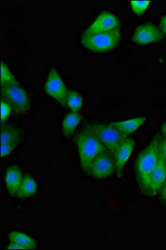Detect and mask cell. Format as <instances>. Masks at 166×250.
Instances as JSON below:
<instances>
[{"mask_svg": "<svg viewBox=\"0 0 166 250\" xmlns=\"http://www.w3.org/2000/svg\"><path fill=\"white\" fill-rule=\"evenodd\" d=\"M74 142L78 150L82 170L88 175H91V168L93 161L102 151L106 149L104 145L90 125L79 131L74 138Z\"/></svg>", "mask_w": 166, "mask_h": 250, "instance_id": "1", "label": "cell"}, {"mask_svg": "<svg viewBox=\"0 0 166 250\" xmlns=\"http://www.w3.org/2000/svg\"><path fill=\"white\" fill-rule=\"evenodd\" d=\"M160 159L158 135L153 138L152 141L147 145L139 154L135 163V177L139 184L145 188L149 175L157 166Z\"/></svg>", "mask_w": 166, "mask_h": 250, "instance_id": "2", "label": "cell"}, {"mask_svg": "<svg viewBox=\"0 0 166 250\" xmlns=\"http://www.w3.org/2000/svg\"><path fill=\"white\" fill-rule=\"evenodd\" d=\"M121 34L119 29L114 31L82 34L81 43L84 48L94 53H106L116 48L121 42Z\"/></svg>", "mask_w": 166, "mask_h": 250, "instance_id": "3", "label": "cell"}, {"mask_svg": "<svg viewBox=\"0 0 166 250\" xmlns=\"http://www.w3.org/2000/svg\"><path fill=\"white\" fill-rule=\"evenodd\" d=\"M93 130L97 134L100 140L104 145L105 148L110 153L115 154V151L117 150L119 146L127 140L128 136L123 134L118 128H115L113 125H102V124H96L92 125Z\"/></svg>", "mask_w": 166, "mask_h": 250, "instance_id": "4", "label": "cell"}, {"mask_svg": "<svg viewBox=\"0 0 166 250\" xmlns=\"http://www.w3.org/2000/svg\"><path fill=\"white\" fill-rule=\"evenodd\" d=\"M115 169L114 156L106 148L93 161L91 176L96 179H107L115 172Z\"/></svg>", "mask_w": 166, "mask_h": 250, "instance_id": "5", "label": "cell"}, {"mask_svg": "<svg viewBox=\"0 0 166 250\" xmlns=\"http://www.w3.org/2000/svg\"><path fill=\"white\" fill-rule=\"evenodd\" d=\"M44 89L47 94L54 98L62 105L65 96L68 93L67 86L65 85L61 75L56 68H52L49 71L48 79L46 80Z\"/></svg>", "mask_w": 166, "mask_h": 250, "instance_id": "6", "label": "cell"}, {"mask_svg": "<svg viewBox=\"0 0 166 250\" xmlns=\"http://www.w3.org/2000/svg\"><path fill=\"white\" fill-rule=\"evenodd\" d=\"M165 34L157 26L151 23H144L135 29L133 34V42L141 45L159 42L164 39Z\"/></svg>", "mask_w": 166, "mask_h": 250, "instance_id": "7", "label": "cell"}, {"mask_svg": "<svg viewBox=\"0 0 166 250\" xmlns=\"http://www.w3.org/2000/svg\"><path fill=\"white\" fill-rule=\"evenodd\" d=\"M120 22L115 15L110 12L103 11L91 23L83 34H92L96 33L114 31L120 29Z\"/></svg>", "mask_w": 166, "mask_h": 250, "instance_id": "8", "label": "cell"}, {"mask_svg": "<svg viewBox=\"0 0 166 250\" xmlns=\"http://www.w3.org/2000/svg\"><path fill=\"white\" fill-rule=\"evenodd\" d=\"M166 182V162L160 155L159 163L151 174L149 175L145 189L149 196H155Z\"/></svg>", "mask_w": 166, "mask_h": 250, "instance_id": "9", "label": "cell"}, {"mask_svg": "<svg viewBox=\"0 0 166 250\" xmlns=\"http://www.w3.org/2000/svg\"><path fill=\"white\" fill-rule=\"evenodd\" d=\"M2 96L3 100L9 103L12 106L23 107L28 105V97L19 83L11 85L2 86Z\"/></svg>", "mask_w": 166, "mask_h": 250, "instance_id": "10", "label": "cell"}, {"mask_svg": "<svg viewBox=\"0 0 166 250\" xmlns=\"http://www.w3.org/2000/svg\"><path fill=\"white\" fill-rule=\"evenodd\" d=\"M135 145V140L130 138H127V140L119 146L117 150L115 151L114 159H115V168H116L115 173L117 178H121L122 171L124 169L125 166L134 151Z\"/></svg>", "mask_w": 166, "mask_h": 250, "instance_id": "11", "label": "cell"}, {"mask_svg": "<svg viewBox=\"0 0 166 250\" xmlns=\"http://www.w3.org/2000/svg\"><path fill=\"white\" fill-rule=\"evenodd\" d=\"M23 179V172L19 167L13 165L7 168L4 173L6 188L11 196H15Z\"/></svg>", "mask_w": 166, "mask_h": 250, "instance_id": "12", "label": "cell"}, {"mask_svg": "<svg viewBox=\"0 0 166 250\" xmlns=\"http://www.w3.org/2000/svg\"><path fill=\"white\" fill-rule=\"evenodd\" d=\"M147 118L146 116H138L132 118L130 120L111 123V125L118 128L123 134L129 136V134H132L139 128H141V126L147 122Z\"/></svg>", "mask_w": 166, "mask_h": 250, "instance_id": "13", "label": "cell"}, {"mask_svg": "<svg viewBox=\"0 0 166 250\" xmlns=\"http://www.w3.org/2000/svg\"><path fill=\"white\" fill-rule=\"evenodd\" d=\"M37 184L36 180L29 174L23 176V181L20 185L15 196L18 199H27L37 193Z\"/></svg>", "mask_w": 166, "mask_h": 250, "instance_id": "14", "label": "cell"}, {"mask_svg": "<svg viewBox=\"0 0 166 250\" xmlns=\"http://www.w3.org/2000/svg\"><path fill=\"white\" fill-rule=\"evenodd\" d=\"M82 117L80 113L71 112L65 116L62 122V133L66 137H72L76 131Z\"/></svg>", "mask_w": 166, "mask_h": 250, "instance_id": "15", "label": "cell"}, {"mask_svg": "<svg viewBox=\"0 0 166 250\" xmlns=\"http://www.w3.org/2000/svg\"><path fill=\"white\" fill-rule=\"evenodd\" d=\"M9 239L10 243L22 246L24 250H35L37 248L36 241L33 238L18 231H12L9 234Z\"/></svg>", "mask_w": 166, "mask_h": 250, "instance_id": "16", "label": "cell"}, {"mask_svg": "<svg viewBox=\"0 0 166 250\" xmlns=\"http://www.w3.org/2000/svg\"><path fill=\"white\" fill-rule=\"evenodd\" d=\"M62 105L70 108L72 112L79 113L83 105V100L81 94L74 90H68L65 96L64 101Z\"/></svg>", "mask_w": 166, "mask_h": 250, "instance_id": "17", "label": "cell"}, {"mask_svg": "<svg viewBox=\"0 0 166 250\" xmlns=\"http://www.w3.org/2000/svg\"><path fill=\"white\" fill-rule=\"evenodd\" d=\"M21 140L19 132L11 126H3L1 132V145L9 143H18Z\"/></svg>", "mask_w": 166, "mask_h": 250, "instance_id": "18", "label": "cell"}, {"mask_svg": "<svg viewBox=\"0 0 166 250\" xmlns=\"http://www.w3.org/2000/svg\"><path fill=\"white\" fill-rule=\"evenodd\" d=\"M18 83L9 67L4 62L1 63V87Z\"/></svg>", "mask_w": 166, "mask_h": 250, "instance_id": "19", "label": "cell"}, {"mask_svg": "<svg viewBox=\"0 0 166 250\" xmlns=\"http://www.w3.org/2000/svg\"><path fill=\"white\" fill-rule=\"evenodd\" d=\"M151 1H135L132 0L129 2L130 8L132 9L133 13L138 16H142L148 9Z\"/></svg>", "mask_w": 166, "mask_h": 250, "instance_id": "20", "label": "cell"}, {"mask_svg": "<svg viewBox=\"0 0 166 250\" xmlns=\"http://www.w3.org/2000/svg\"><path fill=\"white\" fill-rule=\"evenodd\" d=\"M13 106L2 98L1 100V121L4 122L11 114Z\"/></svg>", "mask_w": 166, "mask_h": 250, "instance_id": "21", "label": "cell"}, {"mask_svg": "<svg viewBox=\"0 0 166 250\" xmlns=\"http://www.w3.org/2000/svg\"><path fill=\"white\" fill-rule=\"evenodd\" d=\"M17 143H9V144H2L1 145V156L2 158L9 156L13 153V151L16 148Z\"/></svg>", "mask_w": 166, "mask_h": 250, "instance_id": "22", "label": "cell"}, {"mask_svg": "<svg viewBox=\"0 0 166 250\" xmlns=\"http://www.w3.org/2000/svg\"><path fill=\"white\" fill-rule=\"evenodd\" d=\"M158 143H159V152L160 155L166 162V140L162 135L158 134Z\"/></svg>", "mask_w": 166, "mask_h": 250, "instance_id": "23", "label": "cell"}, {"mask_svg": "<svg viewBox=\"0 0 166 250\" xmlns=\"http://www.w3.org/2000/svg\"><path fill=\"white\" fill-rule=\"evenodd\" d=\"M160 26H161V30L162 33L164 34H166V15L161 19Z\"/></svg>", "mask_w": 166, "mask_h": 250, "instance_id": "24", "label": "cell"}, {"mask_svg": "<svg viewBox=\"0 0 166 250\" xmlns=\"http://www.w3.org/2000/svg\"><path fill=\"white\" fill-rule=\"evenodd\" d=\"M6 250H24L22 246L17 245V244H14V243H10L9 246L6 248Z\"/></svg>", "mask_w": 166, "mask_h": 250, "instance_id": "25", "label": "cell"}, {"mask_svg": "<svg viewBox=\"0 0 166 250\" xmlns=\"http://www.w3.org/2000/svg\"><path fill=\"white\" fill-rule=\"evenodd\" d=\"M161 199L163 200L164 202H166V182L161 191Z\"/></svg>", "mask_w": 166, "mask_h": 250, "instance_id": "26", "label": "cell"}, {"mask_svg": "<svg viewBox=\"0 0 166 250\" xmlns=\"http://www.w3.org/2000/svg\"><path fill=\"white\" fill-rule=\"evenodd\" d=\"M161 132H162V136L166 140V123H164L161 126Z\"/></svg>", "mask_w": 166, "mask_h": 250, "instance_id": "27", "label": "cell"}]
</instances>
